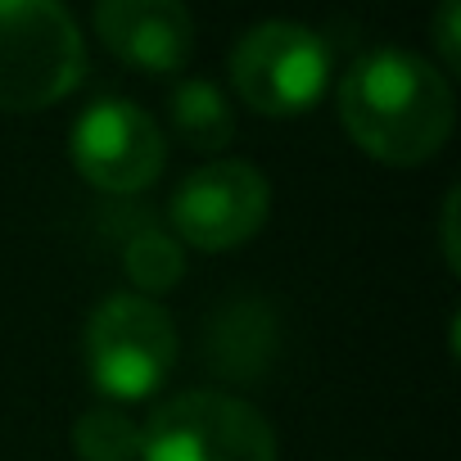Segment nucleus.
<instances>
[{
  "mask_svg": "<svg viewBox=\"0 0 461 461\" xmlns=\"http://www.w3.org/2000/svg\"><path fill=\"white\" fill-rule=\"evenodd\" d=\"M339 122L348 140L389 167L429 163L456 122L447 77L402 46L366 50L339 82Z\"/></svg>",
  "mask_w": 461,
  "mask_h": 461,
  "instance_id": "f257e3e1",
  "label": "nucleus"
},
{
  "mask_svg": "<svg viewBox=\"0 0 461 461\" xmlns=\"http://www.w3.org/2000/svg\"><path fill=\"white\" fill-rule=\"evenodd\" d=\"M272 208V185L254 163L221 158L194 167L172 194V226L190 249L226 254L254 240Z\"/></svg>",
  "mask_w": 461,
  "mask_h": 461,
  "instance_id": "423d86ee",
  "label": "nucleus"
},
{
  "mask_svg": "<svg viewBox=\"0 0 461 461\" xmlns=\"http://www.w3.org/2000/svg\"><path fill=\"white\" fill-rule=\"evenodd\" d=\"M167 113H172V131L190 149H221L236 136V113H230L226 95L212 82H181L167 100Z\"/></svg>",
  "mask_w": 461,
  "mask_h": 461,
  "instance_id": "1a4fd4ad",
  "label": "nucleus"
},
{
  "mask_svg": "<svg viewBox=\"0 0 461 461\" xmlns=\"http://www.w3.org/2000/svg\"><path fill=\"white\" fill-rule=\"evenodd\" d=\"M176 366V326L145 294H113L86 321V375L113 402H140Z\"/></svg>",
  "mask_w": 461,
  "mask_h": 461,
  "instance_id": "7ed1b4c3",
  "label": "nucleus"
},
{
  "mask_svg": "<svg viewBox=\"0 0 461 461\" xmlns=\"http://www.w3.org/2000/svg\"><path fill=\"white\" fill-rule=\"evenodd\" d=\"M127 272L140 290H172L181 276V249L158 230H145L127 249Z\"/></svg>",
  "mask_w": 461,
  "mask_h": 461,
  "instance_id": "9b49d317",
  "label": "nucleus"
},
{
  "mask_svg": "<svg viewBox=\"0 0 461 461\" xmlns=\"http://www.w3.org/2000/svg\"><path fill=\"white\" fill-rule=\"evenodd\" d=\"M456 23H461V0H438L434 10V50L443 59L447 73L461 68V37H456Z\"/></svg>",
  "mask_w": 461,
  "mask_h": 461,
  "instance_id": "f8f14e48",
  "label": "nucleus"
},
{
  "mask_svg": "<svg viewBox=\"0 0 461 461\" xmlns=\"http://www.w3.org/2000/svg\"><path fill=\"white\" fill-rule=\"evenodd\" d=\"M140 461H276V434L245 398L190 389L140 425Z\"/></svg>",
  "mask_w": 461,
  "mask_h": 461,
  "instance_id": "20e7f679",
  "label": "nucleus"
},
{
  "mask_svg": "<svg viewBox=\"0 0 461 461\" xmlns=\"http://www.w3.org/2000/svg\"><path fill=\"white\" fill-rule=\"evenodd\" d=\"M104 50L140 73H181L194 55V19L185 0H95Z\"/></svg>",
  "mask_w": 461,
  "mask_h": 461,
  "instance_id": "6e6552de",
  "label": "nucleus"
},
{
  "mask_svg": "<svg viewBox=\"0 0 461 461\" xmlns=\"http://www.w3.org/2000/svg\"><path fill=\"white\" fill-rule=\"evenodd\" d=\"M82 461H140V425L122 407H91L73 429Z\"/></svg>",
  "mask_w": 461,
  "mask_h": 461,
  "instance_id": "9d476101",
  "label": "nucleus"
},
{
  "mask_svg": "<svg viewBox=\"0 0 461 461\" xmlns=\"http://www.w3.org/2000/svg\"><path fill=\"white\" fill-rule=\"evenodd\" d=\"M330 82L326 41L290 19H267L249 28L230 50V86L263 118L308 113Z\"/></svg>",
  "mask_w": 461,
  "mask_h": 461,
  "instance_id": "39448f33",
  "label": "nucleus"
},
{
  "mask_svg": "<svg viewBox=\"0 0 461 461\" xmlns=\"http://www.w3.org/2000/svg\"><path fill=\"white\" fill-rule=\"evenodd\" d=\"M163 127L131 100H95L73 127V167L104 194H136L163 176Z\"/></svg>",
  "mask_w": 461,
  "mask_h": 461,
  "instance_id": "0eeeda50",
  "label": "nucleus"
},
{
  "mask_svg": "<svg viewBox=\"0 0 461 461\" xmlns=\"http://www.w3.org/2000/svg\"><path fill=\"white\" fill-rule=\"evenodd\" d=\"M86 77V41L64 0H0V113H41Z\"/></svg>",
  "mask_w": 461,
  "mask_h": 461,
  "instance_id": "f03ea898",
  "label": "nucleus"
},
{
  "mask_svg": "<svg viewBox=\"0 0 461 461\" xmlns=\"http://www.w3.org/2000/svg\"><path fill=\"white\" fill-rule=\"evenodd\" d=\"M452 208H456V194H447V203H443V254H447V263L456 267V240H452V217H456V212H452Z\"/></svg>",
  "mask_w": 461,
  "mask_h": 461,
  "instance_id": "ddd939ff",
  "label": "nucleus"
}]
</instances>
